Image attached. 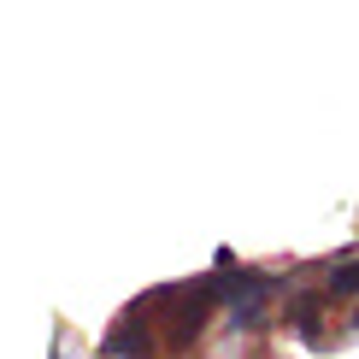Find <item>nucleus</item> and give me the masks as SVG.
<instances>
[{
  "mask_svg": "<svg viewBox=\"0 0 359 359\" xmlns=\"http://www.w3.org/2000/svg\"><path fill=\"white\" fill-rule=\"evenodd\" d=\"M147 348H154V330H142V318H136V312H130V318L118 324L107 341H100V353H147Z\"/></svg>",
  "mask_w": 359,
  "mask_h": 359,
  "instance_id": "nucleus-1",
  "label": "nucleus"
},
{
  "mask_svg": "<svg viewBox=\"0 0 359 359\" xmlns=\"http://www.w3.org/2000/svg\"><path fill=\"white\" fill-rule=\"evenodd\" d=\"M330 301V294H301V301H294V330H301L312 348H324V330H318V306Z\"/></svg>",
  "mask_w": 359,
  "mask_h": 359,
  "instance_id": "nucleus-2",
  "label": "nucleus"
},
{
  "mask_svg": "<svg viewBox=\"0 0 359 359\" xmlns=\"http://www.w3.org/2000/svg\"><path fill=\"white\" fill-rule=\"evenodd\" d=\"M330 301H359V259L330 265Z\"/></svg>",
  "mask_w": 359,
  "mask_h": 359,
  "instance_id": "nucleus-3",
  "label": "nucleus"
},
{
  "mask_svg": "<svg viewBox=\"0 0 359 359\" xmlns=\"http://www.w3.org/2000/svg\"><path fill=\"white\" fill-rule=\"evenodd\" d=\"M353 330H359V318H353Z\"/></svg>",
  "mask_w": 359,
  "mask_h": 359,
  "instance_id": "nucleus-4",
  "label": "nucleus"
}]
</instances>
